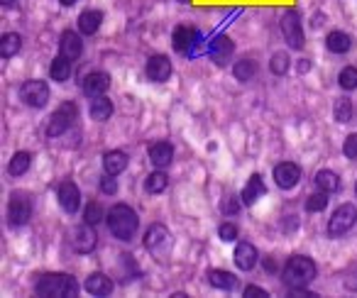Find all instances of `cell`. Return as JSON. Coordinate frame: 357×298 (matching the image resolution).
Returning <instances> with one entry per match:
<instances>
[{
  "label": "cell",
  "mask_w": 357,
  "mask_h": 298,
  "mask_svg": "<svg viewBox=\"0 0 357 298\" xmlns=\"http://www.w3.org/2000/svg\"><path fill=\"white\" fill-rule=\"evenodd\" d=\"M223 210H225L228 215H233V213H238V210H240V203L233 198V196H228V198L223 201Z\"/></svg>",
  "instance_id": "42"
},
{
  "label": "cell",
  "mask_w": 357,
  "mask_h": 298,
  "mask_svg": "<svg viewBox=\"0 0 357 298\" xmlns=\"http://www.w3.org/2000/svg\"><path fill=\"white\" fill-rule=\"evenodd\" d=\"M233 49H235L233 42H230L225 35L213 37V40H211V45H208V54H211V59H213L218 66L228 64L230 56H233Z\"/></svg>",
  "instance_id": "11"
},
{
  "label": "cell",
  "mask_w": 357,
  "mask_h": 298,
  "mask_svg": "<svg viewBox=\"0 0 357 298\" xmlns=\"http://www.w3.org/2000/svg\"><path fill=\"white\" fill-rule=\"evenodd\" d=\"M357 223V208L355 205H340L333 213V218L328 220V235L331 237H342L345 233H350Z\"/></svg>",
  "instance_id": "5"
},
{
  "label": "cell",
  "mask_w": 357,
  "mask_h": 298,
  "mask_svg": "<svg viewBox=\"0 0 357 298\" xmlns=\"http://www.w3.org/2000/svg\"><path fill=\"white\" fill-rule=\"evenodd\" d=\"M172 40H174V49L181 52V54H186V56L201 54V42H204L201 32L191 30V27H176Z\"/></svg>",
  "instance_id": "6"
},
{
  "label": "cell",
  "mask_w": 357,
  "mask_h": 298,
  "mask_svg": "<svg viewBox=\"0 0 357 298\" xmlns=\"http://www.w3.org/2000/svg\"><path fill=\"white\" fill-rule=\"evenodd\" d=\"M345 288H350V291H357V269H352V272L347 274V279H345Z\"/></svg>",
  "instance_id": "43"
},
{
  "label": "cell",
  "mask_w": 357,
  "mask_h": 298,
  "mask_svg": "<svg viewBox=\"0 0 357 298\" xmlns=\"http://www.w3.org/2000/svg\"><path fill=\"white\" fill-rule=\"evenodd\" d=\"M269 293L264 291V288H259V286H248L245 288V298H267Z\"/></svg>",
  "instance_id": "41"
},
{
  "label": "cell",
  "mask_w": 357,
  "mask_h": 298,
  "mask_svg": "<svg viewBox=\"0 0 357 298\" xmlns=\"http://www.w3.org/2000/svg\"><path fill=\"white\" fill-rule=\"evenodd\" d=\"M20 98L25 100L30 108H45L47 100H50V86L45 81H25L20 88Z\"/></svg>",
  "instance_id": "7"
},
{
  "label": "cell",
  "mask_w": 357,
  "mask_h": 298,
  "mask_svg": "<svg viewBox=\"0 0 357 298\" xmlns=\"http://www.w3.org/2000/svg\"><path fill=\"white\" fill-rule=\"evenodd\" d=\"M255 74H257V64L252 59H243L235 64V79L238 81H250Z\"/></svg>",
  "instance_id": "32"
},
{
  "label": "cell",
  "mask_w": 357,
  "mask_h": 298,
  "mask_svg": "<svg viewBox=\"0 0 357 298\" xmlns=\"http://www.w3.org/2000/svg\"><path fill=\"white\" fill-rule=\"evenodd\" d=\"M220 237H223L225 242H233V240L238 237V228H235V225H230V223L220 225Z\"/></svg>",
  "instance_id": "39"
},
{
  "label": "cell",
  "mask_w": 357,
  "mask_h": 298,
  "mask_svg": "<svg viewBox=\"0 0 357 298\" xmlns=\"http://www.w3.org/2000/svg\"><path fill=\"white\" fill-rule=\"evenodd\" d=\"M56 198H59L61 208H64L66 213H76L81 205V194L74 181H61L59 189H56Z\"/></svg>",
  "instance_id": "10"
},
{
  "label": "cell",
  "mask_w": 357,
  "mask_h": 298,
  "mask_svg": "<svg viewBox=\"0 0 357 298\" xmlns=\"http://www.w3.org/2000/svg\"><path fill=\"white\" fill-rule=\"evenodd\" d=\"M282 32H284V40L289 42V47H294V49H303V30H301V20H298L296 10L284 13Z\"/></svg>",
  "instance_id": "9"
},
{
  "label": "cell",
  "mask_w": 357,
  "mask_h": 298,
  "mask_svg": "<svg viewBox=\"0 0 357 298\" xmlns=\"http://www.w3.org/2000/svg\"><path fill=\"white\" fill-rule=\"evenodd\" d=\"M235 264H238L243 272H250V269L257 264V249L248 242H240L238 249H235Z\"/></svg>",
  "instance_id": "17"
},
{
  "label": "cell",
  "mask_w": 357,
  "mask_h": 298,
  "mask_svg": "<svg viewBox=\"0 0 357 298\" xmlns=\"http://www.w3.org/2000/svg\"><path fill=\"white\" fill-rule=\"evenodd\" d=\"M35 291L37 296H45V298H54V296L71 298V296H79V283L69 274H45L35 283Z\"/></svg>",
  "instance_id": "2"
},
{
  "label": "cell",
  "mask_w": 357,
  "mask_h": 298,
  "mask_svg": "<svg viewBox=\"0 0 357 298\" xmlns=\"http://www.w3.org/2000/svg\"><path fill=\"white\" fill-rule=\"evenodd\" d=\"M316 186L321 191H326V194H333V191H337V186H340V181H337V174H333V171L323 169L316 174Z\"/></svg>",
  "instance_id": "29"
},
{
  "label": "cell",
  "mask_w": 357,
  "mask_h": 298,
  "mask_svg": "<svg viewBox=\"0 0 357 298\" xmlns=\"http://www.w3.org/2000/svg\"><path fill=\"white\" fill-rule=\"evenodd\" d=\"M86 291L93 293V296H108L113 291V281L105 274H93V276L86 279Z\"/></svg>",
  "instance_id": "22"
},
{
  "label": "cell",
  "mask_w": 357,
  "mask_h": 298,
  "mask_svg": "<svg viewBox=\"0 0 357 298\" xmlns=\"http://www.w3.org/2000/svg\"><path fill=\"white\" fill-rule=\"evenodd\" d=\"M178 3H191V0H178Z\"/></svg>",
  "instance_id": "46"
},
{
  "label": "cell",
  "mask_w": 357,
  "mask_h": 298,
  "mask_svg": "<svg viewBox=\"0 0 357 298\" xmlns=\"http://www.w3.org/2000/svg\"><path fill=\"white\" fill-rule=\"evenodd\" d=\"M326 45H328V49L335 52V54H345V52H350L352 40L345 35V32H331L328 40H326Z\"/></svg>",
  "instance_id": "26"
},
{
  "label": "cell",
  "mask_w": 357,
  "mask_h": 298,
  "mask_svg": "<svg viewBox=\"0 0 357 298\" xmlns=\"http://www.w3.org/2000/svg\"><path fill=\"white\" fill-rule=\"evenodd\" d=\"M100 22H103V15H100L98 10H89L79 17V30L84 32V35H96Z\"/></svg>",
  "instance_id": "24"
},
{
  "label": "cell",
  "mask_w": 357,
  "mask_h": 298,
  "mask_svg": "<svg viewBox=\"0 0 357 298\" xmlns=\"http://www.w3.org/2000/svg\"><path fill=\"white\" fill-rule=\"evenodd\" d=\"M110 115H113V103H110L108 98L98 95V98L91 100V118L98 120V123H103V120H108Z\"/></svg>",
  "instance_id": "25"
},
{
  "label": "cell",
  "mask_w": 357,
  "mask_h": 298,
  "mask_svg": "<svg viewBox=\"0 0 357 298\" xmlns=\"http://www.w3.org/2000/svg\"><path fill=\"white\" fill-rule=\"evenodd\" d=\"M337 81H340V86L345 91L357 88V69L355 66H345V69L340 71V76H337Z\"/></svg>",
  "instance_id": "34"
},
{
  "label": "cell",
  "mask_w": 357,
  "mask_h": 298,
  "mask_svg": "<svg viewBox=\"0 0 357 298\" xmlns=\"http://www.w3.org/2000/svg\"><path fill=\"white\" fill-rule=\"evenodd\" d=\"M316 279V264L308 257H291L284 267V283L289 288H303Z\"/></svg>",
  "instance_id": "3"
},
{
  "label": "cell",
  "mask_w": 357,
  "mask_h": 298,
  "mask_svg": "<svg viewBox=\"0 0 357 298\" xmlns=\"http://www.w3.org/2000/svg\"><path fill=\"white\" fill-rule=\"evenodd\" d=\"M169 237L167 228L164 225H152V228L147 230V235H144V247L147 249H157L159 244H164Z\"/></svg>",
  "instance_id": "27"
},
{
  "label": "cell",
  "mask_w": 357,
  "mask_h": 298,
  "mask_svg": "<svg viewBox=\"0 0 357 298\" xmlns=\"http://www.w3.org/2000/svg\"><path fill=\"white\" fill-rule=\"evenodd\" d=\"M103 166H105V174L118 176L120 171H125V166H128V155L120 152V149H113V152H108V155L103 157Z\"/></svg>",
  "instance_id": "19"
},
{
  "label": "cell",
  "mask_w": 357,
  "mask_h": 298,
  "mask_svg": "<svg viewBox=\"0 0 357 298\" xmlns=\"http://www.w3.org/2000/svg\"><path fill=\"white\" fill-rule=\"evenodd\" d=\"M76 118H79V108H76V103H71L69 100V103L59 105V110L50 118L47 134H50V137H59V134H64L66 130L76 123Z\"/></svg>",
  "instance_id": "4"
},
{
  "label": "cell",
  "mask_w": 357,
  "mask_h": 298,
  "mask_svg": "<svg viewBox=\"0 0 357 298\" xmlns=\"http://www.w3.org/2000/svg\"><path fill=\"white\" fill-rule=\"evenodd\" d=\"M8 218H10V225H25L27 220L32 218V201L27 194H15L10 196V203H8Z\"/></svg>",
  "instance_id": "8"
},
{
  "label": "cell",
  "mask_w": 357,
  "mask_h": 298,
  "mask_svg": "<svg viewBox=\"0 0 357 298\" xmlns=\"http://www.w3.org/2000/svg\"><path fill=\"white\" fill-rule=\"evenodd\" d=\"M326 205H328L326 191H321V194H311L306 201V210H311V213H318V210H323Z\"/></svg>",
  "instance_id": "37"
},
{
  "label": "cell",
  "mask_w": 357,
  "mask_h": 298,
  "mask_svg": "<svg viewBox=\"0 0 357 298\" xmlns=\"http://www.w3.org/2000/svg\"><path fill=\"white\" fill-rule=\"evenodd\" d=\"M208 281H211V286L220 288V291H233V288L238 286V279L230 272H223V269H211Z\"/></svg>",
  "instance_id": "21"
},
{
  "label": "cell",
  "mask_w": 357,
  "mask_h": 298,
  "mask_svg": "<svg viewBox=\"0 0 357 298\" xmlns=\"http://www.w3.org/2000/svg\"><path fill=\"white\" fill-rule=\"evenodd\" d=\"M50 74H52V79H54V81H66L71 76V59H66L64 54L56 56V59L52 61Z\"/></svg>",
  "instance_id": "28"
},
{
  "label": "cell",
  "mask_w": 357,
  "mask_h": 298,
  "mask_svg": "<svg viewBox=\"0 0 357 298\" xmlns=\"http://www.w3.org/2000/svg\"><path fill=\"white\" fill-rule=\"evenodd\" d=\"M144 189H147V194H162L167 189V176L162 171H152L144 181Z\"/></svg>",
  "instance_id": "31"
},
{
  "label": "cell",
  "mask_w": 357,
  "mask_h": 298,
  "mask_svg": "<svg viewBox=\"0 0 357 298\" xmlns=\"http://www.w3.org/2000/svg\"><path fill=\"white\" fill-rule=\"evenodd\" d=\"M174 159V147L169 142H157L149 147V162H152L157 169H164V166H169Z\"/></svg>",
  "instance_id": "15"
},
{
  "label": "cell",
  "mask_w": 357,
  "mask_h": 298,
  "mask_svg": "<svg viewBox=\"0 0 357 298\" xmlns=\"http://www.w3.org/2000/svg\"><path fill=\"white\" fill-rule=\"evenodd\" d=\"M264 191H267V186H264L262 176L255 174L252 179L248 181V186L243 189V203L245 205H255L264 196Z\"/></svg>",
  "instance_id": "18"
},
{
  "label": "cell",
  "mask_w": 357,
  "mask_h": 298,
  "mask_svg": "<svg viewBox=\"0 0 357 298\" xmlns=\"http://www.w3.org/2000/svg\"><path fill=\"white\" fill-rule=\"evenodd\" d=\"M91 228H93V225L86 223L74 230V247L79 249V252H91V249L96 247V233Z\"/></svg>",
  "instance_id": "16"
},
{
  "label": "cell",
  "mask_w": 357,
  "mask_h": 298,
  "mask_svg": "<svg viewBox=\"0 0 357 298\" xmlns=\"http://www.w3.org/2000/svg\"><path fill=\"white\" fill-rule=\"evenodd\" d=\"M274 181H277L279 189H294L301 181V169L291 162H284L274 169Z\"/></svg>",
  "instance_id": "12"
},
{
  "label": "cell",
  "mask_w": 357,
  "mask_h": 298,
  "mask_svg": "<svg viewBox=\"0 0 357 298\" xmlns=\"http://www.w3.org/2000/svg\"><path fill=\"white\" fill-rule=\"evenodd\" d=\"M147 76L149 81H157V84H164V81L172 76V61L164 54H157L147 61Z\"/></svg>",
  "instance_id": "13"
},
{
  "label": "cell",
  "mask_w": 357,
  "mask_h": 298,
  "mask_svg": "<svg viewBox=\"0 0 357 298\" xmlns=\"http://www.w3.org/2000/svg\"><path fill=\"white\" fill-rule=\"evenodd\" d=\"M81 52H84V45H81L79 35H76V32H64V35H61V54L74 61L81 56Z\"/></svg>",
  "instance_id": "20"
},
{
  "label": "cell",
  "mask_w": 357,
  "mask_h": 298,
  "mask_svg": "<svg viewBox=\"0 0 357 298\" xmlns=\"http://www.w3.org/2000/svg\"><path fill=\"white\" fill-rule=\"evenodd\" d=\"M100 191L108 194V196H113L115 191H118V179H110V174H108V179L100 181Z\"/></svg>",
  "instance_id": "40"
},
{
  "label": "cell",
  "mask_w": 357,
  "mask_h": 298,
  "mask_svg": "<svg viewBox=\"0 0 357 298\" xmlns=\"http://www.w3.org/2000/svg\"><path fill=\"white\" fill-rule=\"evenodd\" d=\"M289 66H291V61H289V54L287 52H277V54L272 56V61H269V69L274 71V74H287Z\"/></svg>",
  "instance_id": "33"
},
{
  "label": "cell",
  "mask_w": 357,
  "mask_h": 298,
  "mask_svg": "<svg viewBox=\"0 0 357 298\" xmlns=\"http://www.w3.org/2000/svg\"><path fill=\"white\" fill-rule=\"evenodd\" d=\"M105 220H108V228L110 233L115 235L118 240H123V242H128V240L135 237V233H137V215H135V210L130 208V205H113V208L108 210V215H105Z\"/></svg>",
  "instance_id": "1"
},
{
  "label": "cell",
  "mask_w": 357,
  "mask_h": 298,
  "mask_svg": "<svg viewBox=\"0 0 357 298\" xmlns=\"http://www.w3.org/2000/svg\"><path fill=\"white\" fill-rule=\"evenodd\" d=\"M342 152H345L347 159H357V134H350L342 144Z\"/></svg>",
  "instance_id": "38"
},
{
  "label": "cell",
  "mask_w": 357,
  "mask_h": 298,
  "mask_svg": "<svg viewBox=\"0 0 357 298\" xmlns=\"http://www.w3.org/2000/svg\"><path fill=\"white\" fill-rule=\"evenodd\" d=\"M59 3H61V6H74L76 0H59Z\"/></svg>",
  "instance_id": "44"
},
{
  "label": "cell",
  "mask_w": 357,
  "mask_h": 298,
  "mask_svg": "<svg viewBox=\"0 0 357 298\" xmlns=\"http://www.w3.org/2000/svg\"><path fill=\"white\" fill-rule=\"evenodd\" d=\"M8 169H10L13 176H22L27 169H30V155H27V152H17V155L10 159V166H8Z\"/></svg>",
  "instance_id": "30"
},
{
  "label": "cell",
  "mask_w": 357,
  "mask_h": 298,
  "mask_svg": "<svg viewBox=\"0 0 357 298\" xmlns=\"http://www.w3.org/2000/svg\"><path fill=\"white\" fill-rule=\"evenodd\" d=\"M335 120L337 123H350L352 120V100L340 98L335 103Z\"/></svg>",
  "instance_id": "35"
},
{
  "label": "cell",
  "mask_w": 357,
  "mask_h": 298,
  "mask_svg": "<svg viewBox=\"0 0 357 298\" xmlns=\"http://www.w3.org/2000/svg\"><path fill=\"white\" fill-rule=\"evenodd\" d=\"M84 218H86V223L89 225H98L100 220H103V208H100L98 203H89L86 205V210H84Z\"/></svg>",
  "instance_id": "36"
},
{
  "label": "cell",
  "mask_w": 357,
  "mask_h": 298,
  "mask_svg": "<svg viewBox=\"0 0 357 298\" xmlns=\"http://www.w3.org/2000/svg\"><path fill=\"white\" fill-rule=\"evenodd\" d=\"M0 3H3V6H13V3H15V0H0Z\"/></svg>",
  "instance_id": "45"
},
{
  "label": "cell",
  "mask_w": 357,
  "mask_h": 298,
  "mask_svg": "<svg viewBox=\"0 0 357 298\" xmlns=\"http://www.w3.org/2000/svg\"><path fill=\"white\" fill-rule=\"evenodd\" d=\"M108 86H110L108 74L93 71V74H89L84 79V93L89 95V98H98V95H103L105 91H108Z\"/></svg>",
  "instance_id": "14"
},
{
  "label": "cell",
  "mask_w": 357,
  "mask_h": 298,
  "mask_svg": "<svg viewBox=\"0 0 357 298\" xmlns=\"http://www.w3.org/2000/svg\"><path fill=\"white\" fill-rule=\"evenodd\" d=\"M20 47H22L20 35L8 32V35H3V40H0V56H3V59H10V56H15L17 52H20Z\"/></svg>",
  "instance_id": "23"
}]
</instances>
